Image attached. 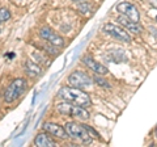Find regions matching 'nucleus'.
Segmentation results:
<instances>
[{
	"instance_id": "nucleus-1",
	"label": "nucleus",
	"mask_w": 157,
	"mask_h": 147,
	"mask_svg": "<svg viewBox=\"0 0 157 147\" xmlns=\"http://www.w3.org/2000/svg\"><path fill=\"white\" fill-rule=\"evenodd\" d=\"M58 96L64 101L78 106L85 108L92 104L89 95L85 93L84 91H81V88H76V87H62L58 92Z\"/></svg>"
},
{
	"instance_id": "nucleus-2",
	"label": "nucleus",
	"mask_w": 157,
	"mask_h": 147,
	"mask_svg": "<svg viewBox=\"0 0 157 147\" xmlns=\"http://www.w3.org/2000/svg\"><path fill=\"white\" fill-rule=\"evenodd\" d=\"M64 129L68 133V135L72 137V138L80 141L82 143H92V137L85 125H78L76 122H67Z\"/></svg>"
},
{
	"instance_id": "nucleus-3",
	"label": "nucleus",
	"mask_w": 157,
	"mask_h": 147,
	"mask_svg": "<svg viewBox=\"0 0 157 147\" xmlns=\"http://www.w3.org/2000/svg\"><path fill=\"white\" fill-rule=\"evenodd\" d=\"M56 110L60 114H66V116H73L78 120L86 121L89 120V113L84 109V106H78V105H73L71 102H60L56 105Z\"/></svg>"
},
{
	"instance_id": "nucleus-4",
	"label": "nucleus",
	"mask_w": 157,
	"mask_h": 147,
	"mask_svg": "<svg viewBox=\"0 0 157 147\" xmlns=\"http://www.w3.org/2000/svg\"><path fill=\"white\" fill-rule=\"evenodd\" d=\"M26 89V80L22 77L13 80L11 84L8 85V88L4 92V100L7 102H13L14 100H17Z\"/></svg>"
},
{
	"instance_id": "nucleus-5",
	"label": "nucleus",
	"mask_w": 157,
	"mask_h": 147,
	"mask_svg": "<svg viewBox=\"0 0 157 147\" xmlns=\"http://www.w3.org/2000/svg\"><path fill=\"white\" fill-rule=\"evenodd\" d=\"M68 83L72 87H76V88H86L92 85L93 77H90L84 71H73L68 76Z\"/></svg>"
},
{
	"instance_id": "nucleus-6",
	"label": "nucleus",
	"mask_w": 157,
	"mask_h": 147,
	"mask_svg": "<svg viewBox=\"0 0 157 147\" xmlns=\"http://www.w3.org/2000/svg\"><path fill=\"white\" fill-rule=\"evenodd\" d=\"M117 9L121 14H123V16H126L127 18H130L131 21L139 22L140 13H139V9H137L134 4H131L128 2H122L117 6Z\"/></svg>"
},
{
	"instance_id": "nucleus-7",
	"label": "nucleus",
	"mask_w": 157,
	"mask_h": 147,
	"mask_svg": "<svg viewBox=\"0 0 157 147\" xmlns=\"http://www.w3.org/2000/svg\"><path fill=\"white\" fill-rule=\"evenodd\" d=\"M104 30L110 34L111 37L117 38L119 41H123V42H131V36L122 26H118V25H114V24H105L104 26Z\"/></svg>"
},
{
	"instance_id": "nucleus-8",
	"label": "nucleus",
	"mask_w": 157,
	"mask_h": 147,
	"mask_svg": "<svg viewBox=\"0 0 157 147\" xmlns=\"http://www.w3.org/2000/svg\"><path fill=\"white\" fill-rule=\"evenodd\" d=\"M42 129L45 130L47 134L56 137V138H59V139H66V138L70 137L64 127L58 125V124H54V122H46V124H43Z\"/></svg>"
},
{
	"instance_id": "nucleus-9",
	"label": "nucleus",
	"mask_w": 157,
	"mask_h": 147,
	"mask_svg": "<svg viewBox=\"0 0 157 147\" xmlns=\"http://www.w3.org/2000/svg\"><path fill=\"white\" fill-rule=\"evenodd\" d=\"M41 37L43 40H46L48 43H51L52 46H56V47L64 46V40L60 36H58L54 30H51L50 28H43L41 30Z\"/></svg>"
},
{
	"instance_id": "nucleus-10",
	"label": "nucleus",
	"mask_w": 157,
	"mask_h": 147,
	"mask_svg": "<svg viewBox=\"0 0 157 147\" xmlns=\"http://www.w3.org/2000/svg\"><path fill=\"white\" fill-rule=\"evenodd\" d=\"M82 62H84V65L86 67H89L93 72H96L97 75H101L102 76V75H106V74L109 72L107 67H105L104 65H101L100 62H96L92 57H88V55L84 57V58H82Z\"/></svg>"
},
{
	"instance_id": "nucleus-11",
	"label": "nucleus",
	"mask_w": 157,
	"mask_h": 147,
	"mask_svg": "<svg viewBox=\"0 0 157 147\" xmlns=\"http://www.w3.org/2000/svg\"><path fill=\"white\" fill-rule=\"evenodd\" d=\"M118 22L121 24V25H123L126 29H128V30H131L132 33H135V34H139L143 32V28H141L139 25V22H134V21H131L130 18H127L126 16H119L118 17Z\"/></svg>"
},
{
	"instance_id": "nucleus-12",
	"label": "nucleus",
	"mask_w": 157,
	"mask_h": 147,
	"mask_svg": "<svg viewBox=\"0 0 157 147\" xmlns=\"http://www.w3.org/2000/svg\"><path fill=\"white\" fill-rule=\"evenodd\" d=\"M34 143L38 147H54L56 143L50 135H47L46 133H41L37 135V138L34 139Z\"/></svg>"
},
{
	"instance_id": "nucleus-13",
	"label": "nucleus",
	"mask_w": 157,
	"mask_h": 147,
	"mask_svg": "<svg viewBox=\"0 0 157 147\" xmlns=\"http://www.w3.org/2000/svg\"><path fill=\"white\" fill-rule=\"evenodd\" d=\"M25 71L29 76L32 77H36V76H41L42 75V70L37 63H34L32 61H28L26 65H25Z\"/></svg>"
},
{
	"instance_id": "nucleus-14",
	"label": "nucleus",
	"mask_w": 157,
	"mask_h": 147,
	"mask_svg": "<svg viewBox=\"0 0 157 147\" xmlns=\"http://www.w3.org/2000/svg\"><path fill=\"white\" fill-rule=\"evenodd\" d=\"M90 8H92V6L89 3H86V2H80V4H78V7H77L78 12L82 13V14H88V13H89Z\"/></svg>"
},
{
	"instance_id": "nucleus-15",
	"label": "nucleus",
	"mask_w": 157,
	"mask_h": 147,
	"mask_svg": "<svg viewBox=\"0 0 157 147\" xmlns=\"http://www.w3.org/2000/svg\"><path fill=\"white\" fill-rule=\"evenodd\" d=\"M11 18V12L7 8H0V24L6 22Z\"/></svg>"
},
{
	"instance_id": "nucleus-16",
	"label": "nucleus",
	"mask_w": 157,
	"mask_h": 147,
	"mask_svg": "<svg viewBox=\"0 0 157 147\" xmlns=\"http://www.w3.org/2000/svg\"><path fill=\"white\" fill-rule=\"evenodd\" d=\"M93 80H94V81L97 83V84H98V85H101V87H105V88H109V87H110V84H107L109 81L105 80V79H102V77H100L98 75L93 77Z\"/></svg>"
},
{
	"instance_id": "nucleus-17",
	"label": "nucleus",
	"mask_w": 157,
	"mask_h": 147,
	"mask_svg": "<svg viewBox=\"0 0 157 147\" xmlns=\"http://www.w3.org/2000/svg\"><path fill=\"white\" fill-rule=\"evenodd\" d=\"M72 2H77V3H80V2H85V0H72Z\"/></svg>"
},
{
	"instance_id": "nucleus-18",
	"label": "nucleus",
	"mask_w": 157,
	"mask_h": 147,
	"mask_svg": "<svg viewBox=\"0 0 157 147\" xmlns=\"http://www.w3.org/2000/svg\"><path fill=\"white\" fill-rule=\"evenodd\" d=\"M156 137H157V126H156Z\"/></svg>"
},
{
	"instance_id": "nucleus-19",
	"label": "nucleus",
	"mask_w": 157,
	"mask_h": 147,
	"mask_svg": "<svg viewBox=\"0 0 157 147\" xmlns=\"http://www.w3.org/2000/svg\"><path fill=\"white\" fill-rule=\"evenodd\" d=\"M156 20H157V16H156Z\"/></svg>"
},
{
	"instance_id": "nucleus-20",
	"label": "nucleus",
	"mask_w": 157,
	"mask_h": 147,
	"mask_svg": "<svg viewBox=\"0 0 157 147\" xmlns=\"http://www.w3.org/2000/svg\"><path fill=\"white\" fill-rule=\"evenodd\" d=\"M0 32H2V29H0Z\"/></svg>"
}]
</instances>
